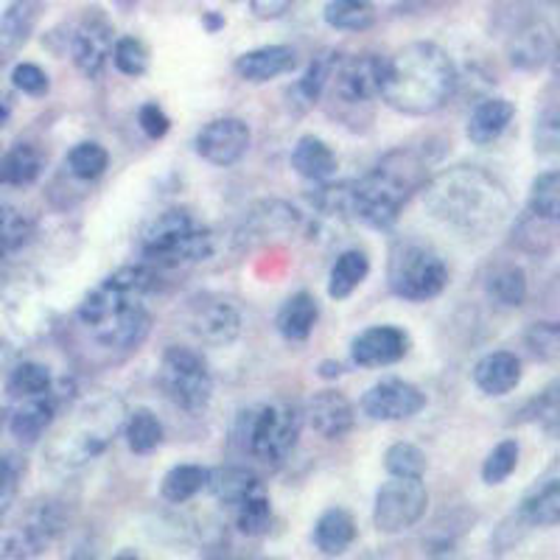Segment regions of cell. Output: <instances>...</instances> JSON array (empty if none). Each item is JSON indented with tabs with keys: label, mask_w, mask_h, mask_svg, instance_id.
Returning <instances> with one entry per match:
<instances>
[{
	"label": "cell",
	"mask_w": 560,
	"mask_h": 560,
	"mask_svg": "<svg viewBox=\"0 0 560 560\" xmlns=\"http://www.w3.org/2000/svg\"><path fill=\"white\" fill-rule=\"evenodd\" d=\"M423 208L443 228L465 238H485L513 217V199L493 174L477 166H454L423 183Z\"/></svg>",
	"instance_id": "6da1fadb"
},
{
	"label": "cell",
	"mask_w": 560,
	"mask_h": 560,
	"mask_svg": "<svg viewBox=\"0 0 560 560\" xmlns=\"http://www.w3.org/2000/svg\"><path fill=\"white\" fill-rule=\"evenodd\" d=\"M154 287V269L149 264L115 269L79 306V323L98 345L109 350H132L149 337L152 314L143 298Z\"/></svg>",
	"instance_id": "7a4b0ae2"
},
{
	"label": "cell",
	"mask_w": 560,
	"mask_h": 560,
	"mask_svg": "<svg viewBox=\"0 0 560 560\" xmlns=\"http://www.w3.org/2000/svg\"><path fill=\"white\" fill-rule=\"evenodd\" d=\"M457 82V65L440 45L409 43L395 57L384 59L378 96L395 113L420 118L446 107Z\"/></svg>",
	"instance_id": "3957f363"
},
{
	"label": "cell",
	"mask_w": 560,
	"mask_h": 560,
	"mask_svg": "<svg viewBox=\"0 0 560 560\" xmlns=\"http://www.w3.org/2000/svg\"><path fill=\"white\" fill-rule=\"evenodd\" d=\"M427 179L429 163L423 154L415 149H395L378 160L368 177L350 185V217L368 228H393Z\"/></svg>",
	"instance_id": "277c9868"
},
{
	"label": "cell",
	"mask_w": 560,
	"mask_h": 560,
	"mask_svg": "<svg viewBox=\"0 0 560 560\" xmlns=\"http://www.w3.org/2000/svg\"><path fill=\"white\" fill-rule=\"evenodd\" d=\"M124 420H127V409H124L121 398H115V395H104V398L84 404L54 434L45 448V463L57 474L82 471L84 465L98 459L113 446L118 432L124 429Z\"/></svg>",
	"instance_id": "5b68a950"
},
{
	"label": "cell",
	"mask_w": 560,
	"mask_h": 560,
	"mask_svg": "<svg viewBox=\"0 0 560 560\" xmlns=\"http://www.w3.org/2000/svg\"><path fill=\"white\" fill-rule=\"evenodd\" d=\"M217 249L213 230L199 224L191 210L168 208L152 219L140 236V255L152 267H179L210 258Z\"/></svg>",
	"instance_id": "8992f818"
},
{
	"label": "cell",
	"mask_w": 560,
	"mask_h": 560,
	"mask_svg": "<svg viewBox=\"0 0 560 560\" xmlns=\"http://www.w3.org/2000/svg\"><path fill=\"white\" fill-rule=\"evenodd\" d=\"M387 283L395 298L409 303H427L448 287V267L438 249L423 242H398L389 255Z\"/></svg>",
	"instance_id": "52a82bcc"
},
{
	"label": "cell",
	"mask_w": 560,
	"mask_h": 560,
	"mask_svg": "<svg viewBox=\"0 0 560 560\" xmlns=\"http://www.w3.org/2000/svg\"><path fill=\"white\" fill-rule=\"evenodd\" d=\"M160 387L168 401L188 415H202L213 398V376L197 350L168 348L160 362Z\"/></svg>",
	"instance_id": "ba28073f"
},
{
	"label": "cell",
	"mask_w": 560,
	"mask_h": 560,
	"mask_svg": "<svg viewBox=\"0 0 560 560\" xmlns=\"http://www.w3.org/2000/svg\"><path fill=\"white\" fill-rule=\"evenodd\" d=\"M300 427H303V415L292 404H267V407L249 415V454L264 465H280L298 446Z\"/></svg>",
	"instance_id": "9c48e42d"
},
{
	"label": "cell",
	"mask_w": 560,
	"mask_h": 560,
	"mask_svg": "<svg viewBox=\"0 0 560 560\" xmlns=\"http://www.w3.org/2000/svg\"><path fill=\"white\" fill-rule=\"evenodd\" d=\"M427 508L429 490L423 488L420 479L393 477L378 488L376 504H373V524L384 535L407 533L427 516Z\"/></svg>",
	"instance_id": "30bf717a"
},
{
	"label": "cell",
	"mask_w": 560,
	"mask_h": 560,
	"mask_svg": "<svg viewBox=\"0 0 560 560\" xmlns=\"http://www.w3.org/2000/svg\"><path fill=\"white\" fill-rule=\"evenodd\" d=\"M384 59L376 54L339 59L331 73V102L339 109H362L376 102L382 93Z\"/></svg>",
	"instance_id": "8fae6325"
},
{
	"label": "cell",
	"mask_w": 560,
	"mask_h": 560,
	"mask_svg": "<svg viewBox=\"0 0 560 560\" xmlns=\"http://www.w3.org/2000/svg\"><path fill=\"white\" fill-rule=\"evenodd\" d=\"M188 328L199 342L224 348L236 342L242 334V312L222 294H202L188 308Z\"/></svg>",
	"instance_id": "7c38bea8"
},
{
	"label": "cell",
	"mask_w": 560,
	"mask_h": 560,
	"mask_svg": "<svg viewBox=\"0 0 560 560\" xmlns=\"http://www.w3.org/2000/svg\"><path fill=\"white\" fill-rule=\"evenodd\" d=\"M109 54H113V26L98 9H93L84 14L70 37V57L82 77L98 79L107 68Z\"/></svg>",
	"instance_id": "4fadbf2b"
},
{
	"label": "cell",
	"mask_w": 560,
	"mask_h": 560,
	"mask_svg": "<svg viewBox=\"0 0 560 560\" xmlns=\"http://www.w3.org/2000/svg\"><path fill=\"white\" fill-rule=\"evenodd\" d=\"M249 143H253V132L242 118H217L205 124L194 140L197 154L208 160L210 166H233L249 152Z\"/></svg>",
	"instance_id": "5bb4252c"
},
{
	"label": "cell",
	"mask_w": 560,
	"mask_h": 560,
	"mask_svg": "<svg viewBox=\"0 0 560 560\" xmlns=\"http://www.w3.org/2000/svg\"><path fill=\"white\" fill-rule=\"evenodd\" d=\"M423 407H427V395L404 378H384V382L373 384L362 398V412L370 420H382V423L409 420Z\"/></svg>",
	"instance_id": "9a60e30c"
},
{
	"label": "cell",
	"mask_w": 560,
	"mask_h": 560,
	"mask_svg": "<svg viewBox=\"0 0 560 560\" xmlns=\"http://www.w3.org/2000/svg\"><path fill=\"white\" fill-rule=\"evenodd\" d=\"M409 345V334L398 325H373L353 339L350 359L359 368H389L407 357Z\"/></svg>",
	"instance_id": "2e32d148"
},
{
	"label": "cell",
	"mask_w": 560,
	"mask_h": 560,
	"mask_svg": "<svg viewBox=\"0 0 560 560\" xmlns=\"http://www.w3.org/2000/svg\"><path fill=\"white\" fill-rule=\"evenodd\" d=\"M555 54V32L544 18L522 20L508 39V59L518 70H541Z\"/></svg>",
	"instance_id": "e0dca14e"
},
{
	"label": "cell",
	"mask_w": 560,
	"mask_h": 560,
	"mask_svg": "<svg viewBox=\"0 0 560 560\" xmlns=\"http://www.w3.org/2000/svg\"><path fill=\"white\" fill-rule=\"evenodd\" d=\"M59 404H62V395L54 393V387L43 395H34V398H23L20 407L12 412V418H9V432H12L23 446H34V443L54 427Z\"/></svg>",
	"instance_id": "ac0fdd59"
},
{
	"label": "cell",
	"mask_w": 560,
	"mask_h": 560,
	"mask_svg": "<svg viewBox=\"0 0 560 560\" xmlns=\"http://www.w3.org/2000/svg\"><path fill=\"white\" fill-rule=\"evenodd\" d=\"M306 420L319 438L339 440L353 429L357 412H353V404L342 393H337V389H323V393H317L308 401Z\"/></svg>",
	"instance_id": "d6986e66"
},
{
	"label": "cell",
	"mask_w": 560,
	"mask_h": 560,
	"mask_svg": "<svg viewBox=\"0 0 560 560\" xmlns=\"http://www.w3.org/2000/svg\"><path fill=\"white\" fill-rule=\"evenodd\" d=\"M59 533V518L54 516L51 508H39L28 516L26 524H20L7 541L0 555L3 558H37L43 549L54 541V535Z\"/></svg>",
	"instance_id": "ffe728a7"
},
{
	"label": "cell",
	"mask_w": 560,
	"mask_h": 560,
	"mask_svg": "<svg viewBox=\"0 0 560 560\" xmlns=\"http://www.w3.org/2000/svg\"><path fill=\"white\" fill-rule=\"evenodd\" d=\"M518 522L529 527H555L560 522V471L552 465L533 488L524 493Z\"/></svg>",
	"instance_id": "44dd1931"
},
{
	"label": "cell",
	"mask_w": 560,
	"mask_h": 560,
	"mask_svg": "<svg viewBox=\"0 0 560 560\" xmlns=\"http://www.w3.org/2000/svg\"><path fill=\"white\" fill-rule=\"evenodd\" d=\"M298 65V54L289 45H264L236 59V73L249 84H264L283 77Z\"/></svg>",
	"instance_id": "7402d4cb"
},
{
	"label": "cell",
	"mask_w": 560,
	"mask_h": 560,
	"mask_svg": "<svg viewBox=\"0 0 560 560\" xmlns=\"http://www.w3.org/2000/svg\"><path fill=\"white\" fill-rule=\"evenodd\" d=\"M474 384L490 398H502L522 384V362L510 350H493L474 368Z\"/></svg>",
	"instance_id": "603a6c76"
},
{
	"label": "cell",
	"mask_w": 560,
	"mask_h": 560,
	"mask_svg": "<svg viewBox=\"0 0 560 560\" xmlns=\"http://www.w3.org/2000/svg\"><path fill=\"white\" fill-rule=\"evenodd\" d=\"M516 118V107L508 98H485L474 107L471 118L465 124V135L474 147H490L497 143Z\"/></svg>",
	"instance_id": "cb8c5ba5"
},
{
	"label": "cell",
	"mask_w": 560,
	"mask_h": 560,
	"mask_svg": "<svg viewBox=\"0 0 560 560\" xmlns=\"http://www.w3.org/2000/svg\"><path fill=\"white\" fill-rule=\"evenodd\" d=\"M39 18V0H12L0 14V65L23 48Z\"/></svg>",
	"instance_id": "d4e9b609"
},
{
	"label": "cell",
	"mask_w": 560,
	"mask_h": 560,
	"mask_svg": "<svg viewBox=\"0 0 560 560\" xmlns=\"http://www.w3.org/2000/svg\"><path fill=\"white\" fill-rule=\"evenodd\" d=\"M292 168L308 183H328L337 174L339 160L325 140L306 135L292 149Z\"/></svg>",
	"instance_id": "484cf974"
},
{
	"label": "cell",
	"mask_w": 560,
	"mask_h": 560,
	"mask_svg": "<svg viewBox=\"0 0 560 560\" xmlns=\"http://www.w3.org/2000/svg\"><path fill=\"white\" fill-rule=\"evenodd\" d=\"M357 541V522L345 508H328L314 524V544L323 555L337 558Z\"/></svg>",
	"instance_id": "4316f807"
},
{
	"label": "cell",
	"mask_w": 560,
	"mask_h": 560,
	"mask_svg": "<svg viewBox=\"0 0 560 560\" xmlns=\"http://www.w3.org/2000/svg\"><path fill=\"white\" fill-rule=\"evenodd\" d=\"M317 319L319 306L317 300H314V294L298 292L280 306L275 325H278V331L283 339H289V342H303V339L312 337Z\"/></svg>",
	"instance_id": "83f0119b"
},
{
	"label": "cell",
	"mask_w": 560,
	"mask_h": 560,
	"mask_svg": "<svg viewBox=\"0 0 560 560\" xmlns=\"http://www.w3.org/2000/svg\"><path fill=\"white\" fill-rule=\"evenodd\" d=\"M45 168V158L34 143H14L9 152L0 154V183L26 188L37 183Z\"/></svg>",
	"instance_id": "f1b7e54d"
},
{
	"label": "cell",
	"mask_w": 560,
	"mask_h": 560,
	"mask_svg": "<svg viewBox=\"0 0 560 560\" xmlns=\"http://www.w3.org/2000/svg\"><path fill=\"white\" fill-rule=\"evenodd\" d=\"M485 292L504 308H518L527 300V275L516 264H499L485 278Z\"/></svg>",
	"instance_id": "f546056e"
},
{
	"label": "cell",
	"mask_w": 560,
	"mask_h": 560,
	"mask_svg": "<svg viewBox=\"0 0 560 560\" xmlns=\"http://www.w3.org/2000/svg\"><path fill=\"white\" fill-rule=\"evenodd\" d=\"M208 490L222 504H238L244 497L261 490V479L255 477L253 471L242 468V465H224V468H217V471L208 474Z\"/></svg>",
	"instance_id": "4dcf8cb0"
},
{
	"label": "cell",
	"mask_w": 560,
	"mask_h": 560,
	"mask_svg": "<svg viewBox=\"0 0 560 560\" xmlns=\"http://www.w3.org/2000/svg\"><path fill=\"white\" fill-rule=\"evenodd\" d=\"M370 275V258L362 249H345L334 261L331 275H328V294L334 300H345L362 287Z\"/></svg>",
	"instance_id": "1f68e13d"
},
{
	"label": "cell",
	"mask_w": 560,
	"mask_h": 560,
	"mask_svg": "<svg viewBox=\"0 0 560 560\" xmlns=\"http://www.w3.org/2000/svg\"><path fill=\"white\" fill-rule=\"evenodd\" d=\"M208 468L197 463H183L174 465L172 471L163 477V485H160V493L163 499L172 504H185L197 497L199 490L208 488Z\"/></svg>",
	"instance_id": "d6a6232c"
},
{
	"label": "cell",
	"mask_w": 560,
	"mask_h": 560,
	"mask_svg": "<svg viewBox=\"0 0 560 560\" xmlns=\"http://www.w3.org/2000/svg\"><path fill=\"white\" fill-rule=\"evenodd\" d=\"M323 18L337 32H368L376 23V7L370 0H328Z\"/></svg>",
	"instance_id": "836d02e7"
},
{
	"label": "cell",
	"mask_w": 560,
	"mask_h": 560,
	"mask_svg": "<svg viewBox=\"0 0 560 560\" xmlns=\"http://www.w3.org/2000/svg\"><path fill=\"white\" fill-rule=\"evenodd\" d=\"M121 432L127 438V446L132 454H152L163 443V423H160L152 409L127 412Z\"/></svg>",
	"instance_id": "e575fe53"
},
{
	"label": "cell",
	"mask_w": 560,
	"mask_h": 560,
	"mask_svg": "<svg viewBox=\"0 0 560 560\" xmlns=\"http://www.w3.org/2000/svg\"><path fill=\"white\" fill-rule=\"evenodd\" d=\"M34 238V222L26 210L0 205V258H12Z\"/></svg>",
	"instance_id": "d590c367"
},
{
	"label": "cell",
	"mask_w": 560,
	"mask_h": 560,
	"mask_svg": "<svg viewBox=\"0 0 560 560\" xmlns=\"http://www.w3.org/2000/svg\"><path fill=\"white\" fill-rule=\"evenodd\" d=\"M233 510H236L238 533H244L247 538H261L272 527V504H269L264 488L244 497L238 504H233Z\"/></svg>",
	"instance_id": "8d00e7d4"
},
{
	"label": "cell",
	"mask_w": 560,
	"mask_h": 560,
	"mask_svg": "<svg viewBox=\"0 0 560 560\" xmlns=\"http://www.w3.org/2000/svg\"><path fill=\"white\" fill-rule=\"evenodd\" d=\"M65 166L77 179L93 183V179H98L107 172L109 154L96 140H84V143H77V147L70 149L68 158H65Z\"/></svg>",
	"instance_id": "74e56055"
},
{
	"label": "cell",
	"mask_w": 560,
	"mask_h": 560,
	"mask_svg": "<svg viewBox=\"0 0 560 560\" xmlns=\"http://www.w3.org/2000/svg\"><path fill=\"white\" fill-rule=\"evenodd\" d=\"M339 62V54H323V57L314 59L306 68L303 79H298L294 84V98H298L303 107H312L319 102V96L325 93L328 82H331V73Z\"/></svg>",
	"instance_id": "f35d334b"
},
{
	"label": "cell",
	"mask_w": 560,
	"mask_h": 560,
	"mask_svg": "<svg viewBox=\"0 0 560 560\" xmlns=\"http://www.w3.org/2000/svg\"><path fill=\"white\" fill-rule=\"evenodd\" d=\"M527 213L547 219V222H558L560 219V174L555 168L535 177L533 188H529Z\"/></svg>",
	"instance_id": "ab89813d"
},
{
	"label": "cell",
	"mask_w": 560,
	"mask_h": 560,
	"mask_svg": "<svg viewBox=\"0 0 560 560\" xmlns=\"http://www.w3.org/2000/svg\"><path fill=\"white\" fill-rule=\"evenodd\" d=\"M51 387H54L51 373H48L45 364H37V362L18 364L7 378V393L12 395V398H18V401L48 393Z\"/></svg>",
	"instance_id": "60d3db41"
},
{
	"label": "cell",
	"mask_w": 560,
	"mask_h": 560,
	"mask_svg": "<svg viewBox=\"0 0 560 560\" xmlns=\"http://www.w3.org/2000/svg\"><path fill=\"white\" fill-rule=\"evenodd\" d=\"M298 210L283 202H264L249 213V228L255 236H272V233H289L298 228Z\"/></svg>",
	"instance_id": "b9f144b4"
},
{
	"label": "cell",
	"mask_w": 560,
	"mask_h": 560,
	"mask_svg": "<svg viewBox=\"0 0 560 560\" xmlns=\"http://www.w3.org/2000/svg\"><path fill=\"white\" fill-rule=\"evenodd\" d=\"M384 468L389 477L404 479H423L427 474V454L420 452L415 443H393L384 454Z\"/></svg>",
	"instance_id": "7bdbcfd3"
},
{
	"label": "cell",
	"mask_w": 560,
	"mask_h": 560,
	"mask_svg": "<svg viewBox=\"0 0 560 560\" xmlns=\"http://www.w3.org/2000/svg\"><path fill=\"white\" fill-rule=\"evenodd\" d=\"M555 233H558V222H547L524 210V217L516 224V242L522 244L527 253H549L555 244Z\"/></svg>",
	"instance_id": "ee69618b"
},
{
	"label": "cell",
	"mask_w": 560,
	"mask_h": 560,
	"mask_svg": "<svg viewBox=\"0 0 560 560\" xmlns=\"http://www.w3.org/2000/svg\"><path fill=\"white\" fill-rule=\"evenodd\" d=\"M518 454H522V448H518L516 440H502V443H499V446L493 448L482 463L485 485L508 482L518 468Z\"/></svg>",
	"instance_id": "f6af8a7d"
},
{
	"label": "cell",
	"mask_w": 560,
	"mask_h": 560,
	"mask_svg": "<svg viewBox=\"0 0 560 560\" xmlns=\"http://www.w3.org/2000/svg\"><path fill=\"white\" fill-rule=\"evenodd\" d=\"M109 59H113L115 68L121 70L124 77L140 79L149 70V48L135 37L115 39Z\"/></svg>",
	"instance_id": "bcb514c9"
},
{
	"label": "cell",
	"mask_w": 560,
	"mask_h": 560,
	"mask_svg": "<svg viewBox=\"0 0 560 560\" xmlns=\"http://www.w3.org/2000/svg\"><path fill=\"white\" fill-rule=\"evenodd\" d=\"M26 465L14 454H0V516L14 504L20 493V482H23Z\"/></svg>",
	"instance_id": "7dc6e473"
},
{
	"label": "cell",
	"mask_w": 560,
	"mask_h": 560,
	"mask_svg": "<svg viewBox=\"0 0 560 560\" xmlns=\"http://www.w3.org/2000/svg\"><path fill=\"white\" fill-rule=\"evenodd\" d=\"M524 342H527V348L533 357L544 359V362H552V359H558V350H560L558 323L529 325V331H527V337H524Z\"/></svg>",
	"instance_id": "c3c4849f"
},
{
	"label": "cell",
	"mask_w": 560,
	"mask_h": 560,
	"mask_svg": "<svg viewBox=\"0 0 560 560\" xmlns=\"http://www.w3.org/2000/svg\"><path fill=\"white\" fill-rule=\"evenodd\" d=\"M12 84L20 90V93H26V96L32 98H43L45 93L51 90V79H48V73L34 62L14 65Z\"/></svg>",
	"instance_id": "681fc988"
},
{
	"label": "cell",
	"mask_w": 560,
	"mask_h": 560,
	"mask_svg": "<svg viewBox=\"0 0 560 560\" xmlns=\"http://www.w3.org/2000/svg\"><path fill=\"white\" fill-rule=\"evenodd\" d=\"M560 147V118L558 109L547 107L535 121V149L541 154H555Z\"/></svg>",
	"instance_id": "f907efd6"
},
{
	"label": "cell",
	"mask_w": 560,
	"mask_h": 560,
	"mask_svg": "<svg viewBox=\"0 0 560 560\" xmlns=\"http://www.w3.org/2000/svg\"><path fill=\"white\" fill-rule=\"evenodd\" d=\"M138 124H140V129L147 132V138H152V140L166 138L168 129H172V118L163 113V107H160V104H143L138 113Z\"/></svg>",
	"instance_id": "816d5d0a"
},
{
	"label": "cell",
	"mask_w": 560,
	"mask_h": 560,
	"mask_svg": "<svg viewBox=\"0 0 560 560\" xmlns=\"http://www.w3.org/2000/svg\"><path fill=\"white\" fill-rule=\"evenodd\" d=\"M558 418H560L558 384H552V387H549L538 401H535V420H538L549 434H555V429H558Z\"/></svg>",
	"instance_id": "f5cc1de1"
},
{
	"label": "cell",
	"mask_w": 560,
	"mask_h": 560,
	"mask_svg": "<svg viewBox=\"0 0 560 560\" xmlns=\"http://www.w3.org/2000/svg\"><path fill=\"white\" fill-rule=\"evenodd\" d=\"M294 0H249V9L258 20H278L292 9Z\"/></svg>",
	"instance_id": "db71d44e"
},
{
	"label": "cell",
	"mask_w": 560,
	"mask_h": 560,
	"mask_svg": "<svg viewBox=\"0 0 560 560\" xmlns=\"http://www.w3.org/2000/svg\"><path fill=\"white\" fill-rule=\"evenodd\" d=\"M12 109H14L12 96H9L7 90H0V127H7L9 118H12Z\"/></svg>",
	"instance_id": "11a10c76"
},
{
	"label": "cell",
	"mask_w": 560,
	"mask_h": 560,
	"mask_svg": "<svg viewBox=\"0 0 560 560\" xmlns=\"http://www.w3.org/2000/svg\"><path fill=\"white\" fill-rule=\"evenodd\" d=\"M319 376H323V378H339V376H342V368H339V364H334V362H325L323 370H319Z\"/></svg>",
	"instance_id": "9f6ffc18"
},
{
	"label": "cell",
	"mask_w": 560,
	"mask_h": 560,
	"mask_svg": "<svg viewBox=\"0 0 560 560\" xmlns=\"http://www.w3.org/2000/svg\"><path fill=\"white\" fill-rule=\"evenodd\" d=\"M0 154H3V149H0Z\"/></svg>",
	"instance_id": "6f0895ef"
}]
</instances>
